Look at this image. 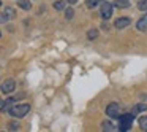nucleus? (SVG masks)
Wrapping results in <instances>:
<instances>
[{
    "mask_svg": "<svg viewBox=\"0 0 147 132\" xmlns=\"http://www.w3.org/2000/svg\"><path fill=\"white\" fill-rule=\"evenodd\" d=\"M29 111H30L29 103H16V105H13L10 108V115L13 118H24Z\"/></svg>",
    "mask_w": 147,
    "mask_h": 132,
    "instance_id": "obj_1",
    "label": "nucleus"
},
{
    "mask_svg": "<svg viewBox=\"0 0 147 132\" xmlns=\"http://www.w3.org/2000/svg\"><path fill=\"white\" fill-rule=\"evenodd\" d=\"M112 7H114V5H112L111 2H103V3L100 5V14H101L103 19H109V18L112 16Z\"/></svg>",
    "mask_w": 147,
    "mask_h": 132,
    "instance_id": "obj_2",
    "label": "nucleus"
},
{
    "mask_svg": "<svg viewBox=\"0 0 147 132\" xmlns=\"http://www.w3.org/2000/svg\"><path fill=\"white\" fill-rule=\"evenodd\" d=\"M131 124H133V115H122L120 116V124H119V129L120 131H130Z\"/></svg>",
    "mask_w": 147,
    "mask_h": 132,
    "instance_id": "obj_3",
    "label": "nucleus"
},
{
    "mask_svg": "<svg viewBox=\"0 0 147 132\" xmlns=\"http://www.w3.org/2000/svg\"><path fill=\"white\" fill-rule=\"evenodd\" d=\"M119 111H120V108H119V103H115V102L109 103V105L106 107V115H108L109 118H112V119H117V118H120V115H119Z\"/></svg>",
    "mask_w": 147,
    "mask_h": 132,
    "instance_id": "obj_4",
    "label": "nucleus"
},
{
    "mask_svg": "<svg viewBox=\"0 0 147 132\" xmlns=\"http://www.w3.org/2000/svg\"><path fill=\"white\" fill-rule=\"evenodd\" d=\"M0 89H2V92L3 94H11L14 92V89H16V83H14V80H5L3 83H2V86H0Z\"/></svg>",
    "mask_w": 147,
    "mask_h": 132,
    "instance_id": "obj_5",
    "label": "nucleus"
},
{
    "mask_svg": "<svg viewBox=\"0 0 147 132\" xmlns=\"http://www.w3.org/2000/svg\"><path fill=\"white\" fill-rule=\"evenodd\" d=\"M130 24H131V21L128 19V18H119V19H115L114 27L115 29H125V27H128Z\"/></svg>",
    "mask_w": 147,
    "mask_h": 132,
    "instance_id": "obj_6",
    "label": "nucleus"
},
{
    "mask_svg": "<svg viewBox=\"0 0 147 132\" xmlns=\"http://www.w3.org/2000/svg\"><path fill=\"white\" fill-rule=\"evenodd\" d=\"M136 29L139 30V32H147V14H144V16L136 23Z\"/></svg>",
    "mask_w": 147,
    "mask_h": 132,
    "instance_id": "obj_7",
    "label": "nucleus"
},
{
    "mask_svg": "<svg viewBox=\"0 0 147 132\" xmlns=\"http://www.w3.org/2000/svg\"><path fill=\"white\" fill-rule=\"evenodd\" d=\"M13 102H14V99H8V100H5V102H3V105L0 107V111H2V113L10 111V108L13 107Z\"/></svg>",
    "mask_w": 147,
    "mask_h": 132,
    "instance_id": "obj_8",
    "label": "nucleus"
},
{
    "mask_svg": "<svg viewBox=\"0 0 147 132\" xmlns=\"http://www.w3.org/2000/svg\"><path fill=\"white\" fill-rule=\"evenodd\" d=\"M112 5L122 10V8H128V7H130V2H128V0H115V2H112Z\"/></svg>",
    "mask_w": 147,
    "mask_h": 132,
    "instance_id": "obj_9",
    "label": "nucleus"
},
{
    "mask_svg": "<svg viewBox=\"0 0 147 132\" xmlns=\"http://www.w3.org/2000/svg\"><path fill=\"white\" fill-rule=\"evenodd\" d=\"M18 5H19L22 10H30V8H32V3H30L29 0H19V2H18Z\"/></svg>",
    "mask_w": 147,
    "mask_h": 132,
    "instance_id": "obj_10",
    "label": "nucleus"
},
{
    "mask_svg": "<svg viewBox=\"0 0 147 132\" xmlns=\"http://www.w3.org/2000/svg\"><path fill=\"white\" fill-rule=\"evenodd\" d=\"M5 16H7L8 19H13V18L16 16V11H14L11 7H7L5 8Z\"/></svg>",
    "mask_w": 147,
    "mask_h": 132,
    "instance_id": "obj_11",
    "label": "nucleus"
},
{
    "mask_svg": "<svg viewBox=\"0 0 147 132\" xmlns=\"http://www.w3.org/2000/svg\"><path fill=\"white\" fill-rule=\"evenodd\" d=\"M144 110H147V103H139L133 108V115H138L139 111H144Z\"/></svg>",
    "mask_w": 147,
    "mask_h": 132,
    "instance_id": "obj_12",
    "label": "nucleus"
},
{
    "mask_svg": "<svg viewBox=\"0 0 147 132\" xmlns=\"http://www.w3.org/2000/svg\"><path fill=\"white\" fill-rule=\"evenodd\" d=\"M139 127L147 132V116H141L139 118Z\"/></svg>",
    "mask_w": 147,
    "mask_h": 132,
    "instance_id": "obj_13",
    "label": "nucleus"
},
{
    "mask_svg": "<svg viewBox=\"0 0 147 132\" xmlns=\"http://www.w3.org/2000/svg\"><path fill=\"white\" fill-rule=\"evenodd\" d=\"M96 37H98V30L96 29H90L89 32H87V38L89 40H95Z\"/></svg>",
    "mask_w": 147,
    "mask_h": 132,
    "instance_id": "obj_14",
    "label": "nucleus"
},
{
    "mask_svg": "<svg viewBox=\"0 0 147 132\" xmlns=\"http://www.w3.org/2000/svg\"><path fill=\"white\" fill-rule=\"evenodd\" d=\"M54 8L57 11H62L65 8V2H63V0H57V2H54Z\"/></svg>",
    "mask_w": 147,
    "mask_h": 132,
    "instance_id": "obj_15",
    "label": "nucleus"
},
{
    "mask_svg": "<svg viewBox=\"0 0 147 132\" xmlns=\"http://www.w3.org/2000/svg\"><path fill=\"white\" fill-rule=\"evenodd\" d=\"M100 2L101 0H86V5H87V8H95L96 5H100Z\"/></svg>",
    "mask_w": 147,
    "mask_h": 132,
    "instance_id": "obj_16",
    "label": "nucleus"
},
{
    "mask_svg": "<svg viewBox=\"0 0 147 132\" xmlns=\"http://www.w3.org/2000/svg\"><path fill=\"white\" fill-rule=\"evenodd\" d=\"M101 127H103V131H114V126H112L109 121H103Z\"/></svg>",
    "mask_w": 147,
    "mask_h": 132,
    "instance_id": "obj_17",
    "label": "nucleus"
},
{
    "mask_svg": "<svg viewBox=\"0 0 147 132\" xmlns=\"http://www.w3.org/2000/svg\"><path fill=\"white\" fill-rule=\"evenodd\" d=\"M138 8L141 11H147V0H139L138 2Z\"/></svg>",
    "mask_w": 147,
    "mask_h": 132,
    "instance_id": "obj_18",
    "label": "nucleus"
},
{
    "mask_svg": "<svg viewBox=\"0 0 147 132\" xmlns=\"http://www.w3.org/2000/svg\"><path fill=\"white\" fill-rule=\"evenodd\" d=\"M8 129H10V131H18V129H19V124H16V122H10V124H8Z\"/></svg>",
    "mask_w": 147,
    "mask_h": 132,
    "instance_id": "obj_19",
    "label": "nucleus"
},
{
    "mask_svg": "<svg viewBox=\"0 0 147 132\" xmlns=\"http://www.w3.org/2000/svg\"><path fill=\"white\" fill-rule=\"evenodd\" d=\"M73 14H74V11L71 10V8H68V10L65 11V16H67V19H71V18H73Z\"/></svg>",
    "mask_w": 147,
    "mask_h": 132,
    "instance_id": "obj_20",
    "label": "nucleus"
},
{
    "mask_svg": "<svg viewBox=\"0 0 147 132\" xmlns=\"http://www.w3.org/2000/svg\"><path fill=\"white\" fill-rule=\"evenodd\" d=\"M8 21V18L5 16V13H0V23H7Z\"/></svg>",
    "mask_w": 147,
    "mask_h": 132,
    "instance_id": "obj_21",
    "label": "nucleus"
},
{
    "mask_svg": "<svg viewBox=\"0 0 147 132\" xmlns=\"http://www.w3.org/2000/svg\"><path fill=\"white\" fill-rule=\"evenodd\" d=\"M65 2H68L70 5H74V3H78V0H65Z\"/></svg>",
    "mask_w": 147,
    "mask_h": 132,
    "instance_id": "obj_22",
    "label": "nucleus"
},
{
    "mask_svg": "<svg viewBox=\"0 0 147 132\" xmlns=\"http://www.w3.org/2000/svg\"><path fill=\"white\" fill-rule=\"evenodd\" d=\"M2 103H3V102H2V99H0V105H2Z\"/></svg>",
    "mask_w": 147,
    "mask_h": 132,
    "instance_id": "obj_23",
    "label": "nucleus"
},
{
    "mask_svg": "<svg viewBox=\"0 0 147 132\" xmlns=\"http://www.w3.org/2000/svg\"><path fill=\"white\" fill-rule=\"evenodd\" d=\"M0 5H2V2H0Z\"/></svg>",
    "mask_w": 147,
    "mask_h": 132,
    "instance_id": "obj_24",
    "label": "nucleus"
},
{
    "mask_svg": "<svg viewBox=\"0 0 147 132\" xmlns=\"http://www.w3.org/2000/svg\"><path fill=\"white\" fill-rule=\"evenodd\" d=\"M0 37H2V34H0Z\"/></svg>",
    "mask_w": 147,
    "mask_h": 132,
    "instance_id": "obj_25",
    "label": "nucleus"
}]
</instances>
